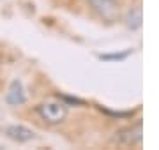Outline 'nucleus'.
Wrapping results in <instances>:
<instances>
[{"mask_svg": "<svg viewBox=\"0 0 159 150\" xmlns=\"http://www.w3.org/2000/svg\"><path fill=\"white\" fill-rule=\"evenodd\" d=\"M125 25L131 30H138L142 27V9L138 6L131 7L129 11H127V14H125Z\"/></svg>", "mask_w": 159, "mask_h": 150, "instance_id": "6", "label": "nucleus"}, {"mask_svg": "<svg viewBox=\"0 0 159 150\" xmlns=\"http://www.w3.org/2000/svg\"><path fill=\"white\" fill-rule=\"evenodd\" d=\"M4 101H6L7 106H12V108H16V106H23V104L27 103V90L23 87L21 80H12L9 83V87H7V92L4 95Z\"/></svg>", "mask_w": 159, "mask_h": 150, "instance_id": "4", "label": "nucleus"}, {"mask_svg": "<svg viewBox=\"0 0 159 150\" xmlns=\"http://www.w3.org/2000/svg\"><path fill=\"white\" fill-rule=\"evenodd\" d=\"M142 138H143V122L136 120L134 124L117 131L111 141L120 145V147H136V145L142 143Z\"/></svg>", "mask_w": 159, "mask_h": 150, "instance_id": "3", "label": "nucleus"}, {"mask_svg": "<svg viewBox=\"0 0 159 150\" xmlns=\"http://www.w3.org/2000/svg\"><path fill=\"white\" fill-rule=\"evenodd\" d=\"M4 134H6L9 139L16 141V143H27V141H32L35 138V133L27 126H21V124H14V126H7L4 129Z\"/></svg>", "mask_w": 159, "mask_h": 150, "instance_id": "5", "label": "nucleus"}, {"mask_svg": "<svg viewBox=\"0 0 159 150\" xmlns=\"http://www.w3.org/2000/svg\"><path fill=\"white\" fill-rule=\"evenodd\" d=\"M97 16L106 23H115L122 16V7L119 0H87Z\"/></svg>", "mask_w": 159, "mask_h": 150, "instance_id": "2", "label": "nucleus"}, {"mask_svg": "<svg viewBox=\"0 0 159 150\" xmlns=\"http://www.w3.org/2000/svg\"><path fill=\"white\" fill-rule=\"evenodd\" d=\"M35 113L41 117V120H44L50 126H58L67 118V104L64 103H55V101H48V103H41L35 106Z\"/></svg>", "mask_w": 159, "mask_h": 150, "instance_id": "1", "label": "nucleus"}, {"mask_svg": "<svg viewBox=\"0 0 159 150\" xmlns=\"http://www.w3.org/2000/svg\"><path fill=\"white\" fill-rule=\"evenodd\" d=\"M127 55H129V51L120 53V55H101L99 58H101V60H115V58H117V60H124Z\"/></svg>", "mask_w": 159, "mask_h": 150, "instance_id": "7", "label": "nucleus"}]
</instances>
